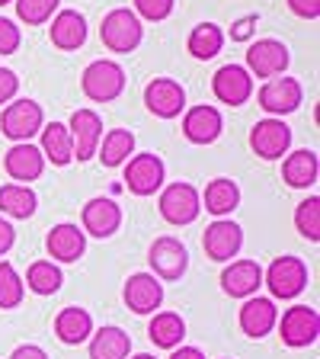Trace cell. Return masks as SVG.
<instances>
[{"label":"cell","instance_id":"cell-4","mask_svg":"<svg viewBox=\"0 0 320 359\" xmlns=\"http://www.w3.org/2000/svg\"><path fill=\"white\" fill-rule=\"evenodd\" d=\"M301 100H305V87L295 77H269L260 87V93H256L260 109L269 112V116H276V119L295 112L301 106Z\"/></svg>","mask_w":320,"mask_h":359},{"label":"cell","instance_id":"cell-8","mask_svg":"<svg viewBox=\"0 0 320 359\" xmlns=\"http://www.w3.org/2000/svg\"><path fill=\"white\" fill-rule=\"evenodd\" d=\"M167 167L157 154H134L125 161V189L132 196H154L164 187Z\"/></svg>","mask_w":320,"mask_h":359},{"label":"cell","instance_id":"cell-44","mask_svg":"<svg viewBox=\"0 0 320 359\" xmlns=\"http://www.w3.org/2000/svg\"><path fill=\"white\" fill-rule=\"evenodd\" d=\"M170 359H205V353L195 350V346H179V350H173Z\"/></svg>","mask_w":320,"mask_h":359},{"label":"cell","instance_id":"cell-14","mask_svg":"<svg viewBox=\"0 0 320 359\" xmlns=\"http://www.w3.org/2000/svg\"><path fill=\"white\" fill-rule=\"evenodd\" d=\"M67 132H71V142H74V157L77 161H90V157H97L99 138H103V119H99V112L74 109L71 122H67Z\"/></svg>","mask_w":320,"mask_h":359},{"label":"cell","instance_id":"cell-40","mask_svg":"<svg viewBox=\"0 0 320 359\" xmlns=\"http://www.w3.org/2000/svg\"><path fill=\"white\" fill-rule=\"evenodd\" d=\"M20 93V77L10 67H0V103H10V100Z\"/></svg>","mask_w":320,"mask_h":359},{"label":"cell","instance_id":"cell-32","mask_svg":"<svg viewBox=\"0 0 320 359\" xmlns=\"http://www.w3.org/2000/svg\"><path fill=\"white\" fill-rule=\"evenodd\" d=\"M189 55L199 61H209L215 58L218 52H221V45H224V32L221 26H215V22H199L193 32H189Z\"/></svg>","mask_w":320,"mask_h":359},{"label":"cell","instance_id":"cell-45","mask_svg":"<svg viewBox=\"0 0 320 359\" xmlns=\"http://www.w3.org/2000/svg\"><path fill=\"white\" fill-rule=\"evenodd\" d=\"M134 359H154V356H151V353H138V356H134Z\"/></svg>","mask_w":320,"mask_h":359},{"label":"cell","instance_id":"cell-15","mask_svg":"<svg viewBox=\"0 0 320 359\" xmlns=\"http://www.w3.org/2000/svg\"><path fill=\"white\" fill-rule=\"evenodd\" d=\"M151 269H154L160 279H179L189 266V254L186 247L179 244L176 238H157L151 244Z\"/></svg>","mask_w":320,"mask_h":359},{"label":"cell","instance_id":"cell-26","mask_svg":"<svg viewBox=\"0 0 320 359\" xmlns=\"http://www.w3.org/2000/svg\"><path fill=\"white\" fill-rule=\"evenodd\" d=\"M55 334H58L61 344L77 346L93 334V318H90V311H83V308H64V311H58V318H55Z\"/></svg>","mask_w":320,"mask_h":359},{"label":"cell","instance_id":"cell-30","mask_svg":"<svg viewBox=\"0 0 320 359\" xmlns=\"http://www.w3.org/2000/svg\"><path fill=\"white\" fill-rule=\"evenodd\" d=\"M134 151V135L128 132V128H109V132L99 138V161H103V167H119L128 161V154Z\"/></svg>","mask_w":320,"mask_h":359},{"label":"cell","instance_id":"cell-10","mask_svg":"<svg viewBox=\"0 0 320 359\" xmlns=\"http://www.w3.org/2000/svg\"><path fill=\"white\" fill-rule=\"evenodd\" d=\"M144 106L154 112L157 119H176L186 109V90L173 77H154L144 87Z\"/></svg>","mask_w":320,"mask_h":359},{"label":"cell","instance_id":"cell-42","mask_svg":"<svg viewBox=\"0 0 320 359\" xmlns=\"http://www.w3.org/2000/svg\"><path fill=\"white\" fill-rule=\"evenodd\" d=\"M13 241H16L13 224H10L7 218H0V257H4V254L10 250V247H13Z\"/></svg>","mask_w":320,"mask_h":359},{"label":"cell","instance_id":"cell-5","mask_svg":"<svg viewBox=\"0 0 320 359\" xmlns=\"http://www.w3.org/2000/svg\"><path fill=\"white\" fill-rule=\"evenodd\" d=\"M263 283L269 285V292L276 299H298L307 285V266L298 257H276L269 263Z\"/></svg>","mask_w":320,"mask_h":359},{"label":"cell","instance_id":"cell-36","mask_svg":"<svg viewBox=\"0 0 320 359\" xmlns=\"http://www.w3.org/2000/svg\"><path fill=\"white\" fill-rule=\"evenodd\" d=\"M22 302V279L13 263H0V308H16Z\"/></svg>","mask_w":320,"mask_h":359},{"label":"cell","instance_id":"cell-2","mask_svg":"<svg viewBox=\"0 0 320 359\" xmlns=\"http://www.w3.org/2000/svg\"><path fill=\"white\" fill-rule=\"evenodd\" d=\"M99 39H103V45L109 48V52L128 55V52H134V48L141 45L144 26H141V20L134 16V10L119 7V10H109V13L103 16Z\"/></svg>","mask_w":320,"mask_h":359},{"label":"cell","instance_id":"cell-7","mask_svg":"<svg viewBox=\"0 0 320 359\" xmlns=\"http://www.w3.org/2000/svg\"><path fill=\"white\" fill-rule=\"evenodd\" d=\"M279 324V337H282V344L291 346V350H301V346H311L320 334V314L307 305H295L282 314V321Z\"/></svg>","mask_w":320,"mask_h":359},{"label":"cell","instance_id":"cell-35","mask_svg":"<svg viewBox=\"0 0 320 359\" xmlns=\"http://www.w3.org/2000/svg\"><path fill=\"white\" fill-rule=\"evenodd\" d=\"M295 228L307 241H314V244L320 241V199L317 196H307L298 209H295Z\"/></svg>","mask_w":320,"mask_h":359},{"label":"cell","instance_id":"cell-3","mask_svg":"<svg viewBox=\"0 0 320 359\" xmlns=\"http://www.w3.org/2000/svg\"><path fill=\"white\" fill-rule=\"evenodd\" d=\"M45 126V112L36 100H16L7 103V109L0 112V132L10 142H29L32 135H39Z\"/></svg>","mask_w":320,"mask_h":359},{"label":"cell","instance_id":"cell-46","mask_svg":"<svg viewBox=\"0 0 320 359\" xmlns=\"http://www.w3.org/2000/svg\"><path fill=\"white\" fill-rule=\"evenodd\" d=\"M7 4H13V0H0V7H7Z\"/></svg>","mask_w":320,"mask_h":359},{"label":"cell","instance_id":"cell-6","mask_svg":"<svg viewBox=\"0 0 320 359\" xmlns=\"http://www.w3.org/2000/svg\"><path fill=\"white\" fill-rule=\"evenodd\" d=\"M160 215L170 224H193L202 212V196L193 183H170V187L160 193Z\"/></svg>","mask_w":320,"mask_h":359},{"label":"cell","instance_id":"cell-27","mask_svg":"<svg viewBox=\"0 0 320 359\" xmlns=\"http://www.w3.org/2000/svg\"><path fill=\"white\" fill-rule=\"evenodd\" d=\"M148 337H151V344L160 346V350H176L183 344V337H186V321L173 311H160L151 318Z\"/></svg>","mask_w":320,"mask_h":359},{"label":"cell","instance_id":"cell-12","mask_svg":"<svg viewBox=\"0 0 320 359\" xmlns=\"http://www.w3.org/2000/svg\"><path fill=\"white\" fill-rule=\"evenodd\" d=\"M288 144H291V128L276 116L256 122L250 128V148L263 161H279L282 154H288Z\"/></svg>","mask_w":320,"mask_h":359},{"label":"cell","instance_id":"cell-34","mask_svg":"<svg viewBox=\"0 0 320 359\" xmlns=\"http://www.w3.org/2000/svg\"><path fill=\"white\" fill-rule=\"evenodd\" d=\"M13 4H16L20 22H26V26H45V22L58 13L61 0H13Z\"/></svg>","mask_w":320,"mask_h":359},{"label":"cell","instance_id":"cell-39","mask_svg":"<svg viewBox=\"0 0 320 359\" xmlns=\"http://www.w3.org/2000/svg\"><path fill=\"white\" fill-rule=\"evenodd\" d=\"M256 22H260V16H256V13L240 16V20L231 26V42H250V39H253V32H256Z\"/></svg>","mask_w":320,"mask_h":359},{"label":"cell","instance_id":"cell-11","mask_svg":"<svg viewBox=\"0 0 320 359\" xmlns=\"http://www.w3.org/2000/svg\"><path fill=\"white\" fill-rule=\"evenodd\" d=\"M202 247H205L209 260L228 263L244 247V231H240V224H234L231 218H215L205 228V234H202Z\"/></svg>","mask_w":320,"mask_h":359},{"label":"cell","instance_id":"cell-22","mask_svg":"<svg viewBox=\"0 0 320 359\" xmlns=\"http://www.w3.org/2000/svg\"><path fill=\"white\" fill-rule=\"evenodd\" d=\"M279 321V308L272 299H246L244 308H240V330H244L246 337H253V340H260V337H266L269 330L276 327Z\"/></svg>","mask_w":320,"mask_h":359},{"label":"cell","instance_id":"cell-31","mask_svg":"<svg viewBox=\"0 0 320 359\" xmlns=\"http://www.w3.org/2000/svg\"><path fill=\"white\" fill-rule=\"evenodd\" d=\"M36 193L29 187H22V183H7V187H0V212L10 218H32L36 215Z\"/></svg>","mask_w":320,"mask_h":359},{"label":"cell","instance_id":"cell-1","mask_svg":"<svg viewBox=\"0 0 320 359\" xmlns=\"http://www.w3.org/2000/svg\"><path fill=\"white\" fill-rule=\"evenodd\" d=\"M81 90H83V97L93 100V103H112V100H119L122 90H125V71H122L119 61L99 58L83 67Z\"/></svg>","mask_w":320,"mask_h":359},{"label":"cell","instance_id":"cell-9","mask_svg":"<svg viewBox=\"0 0 320 359\" xmlns=\"http://www.w3.org/2000/svg\"><path fill=\"white\" fill-rule=\"evenodd\" d=\"M288 45L279 39H260L246 48V71L250 77H279L288 67Z\"/></svg>","mask_w":320,"mask_h":359},{"label":"cell","instance_id":"cell-18","mask_svg":"<svg viewBox=\"0 0 320 359\" xmlns=\"http://www.w3.org/2000/svg\"><path fill=\"white\" fill-rule=\"evenodd\" d=\"M81 218H83V231L87 234H93V238H112L122 224V209L112 199L97 196V199H90L83 205Z\"/></svg>","mask_w":320,"mask_h":359},{"label":"cell","instance_id":"cell-23","mask_svg":"<svg viewBox=\"0 0 320 359\" xmlns=\"http://www.w3.org/2000/svg\"><path fill=\"white\" fill-rule=\"evenodd\" d=\"M45 247H48V254L61 263H74L83 257V247H87V238L77 224H55L48 238H45Z\"/></svg>","mask_w":320,"mask_h":359},{"label":"cell","instance_id":"cell-24","mask_svg":"<svg viewBox=\"0 0 320 359\" xmlns=\"http://www.w3.org/2000/svg\"><path fill=\"white\" fill-rule=\"evenodd\" d=\"M320 177V161H317V151H291L288 157H285L282 164V180L288 183L291 189H307L314 187Z\"/></svg>","mask_w":320,"mask_h":359},{"label":"cell","instance_id":"cell-29","mask_svg":"<svg viewBox=\"0 0 320 359\" xmlns=\"http://www.w3.org/2000/svg\"><path fill=\"white\" fill-rule=\"evenodd\" d=\"M237 205H240V189H237L234 180L218 177V180H211L209 187H205V212H211L215 218L231 215Z\"/></svg>","mask_w":320,"mask_h":359},{"label":"cell","instance_id":"cell-28","mask_svg":"<svg viewBox=\"0 0 320 359\" xmlns=\"http://www.w3.org/2000/svg\"><path fill=\"white\" fill-rule=\"evenodd\" d=\"M132 337L122 327H99L90 340V359H128Z\"/></svg>","mask_w":320,"mask_h":359},{"label":"cell","instance_id":"cell-43","mask_svg":"<svg viewBox=\"0 0 320 359\" xmlns=\"http://www.w3.org/2000/svg\"><path fill=\"white\" fill-rule=\"evenodd\" d=\"M10 359H48V353H45L42 346H36V344H26V346H16Z\"/></svg>","mask_w":320,"mask_h":359},{"label":"cell","instance_id":"cell-16","mask_svg":"<svg viewBox=\"0 0 320 359\" xmlns=\"http://www.w3.org/2000/svg\"><path fill=\"white\" fill-rule=\"evenodd\" d=\"M4 170L10 173V177L16 180V183H32V180H39L42 177V170H45V157H42V151L36 148V144H29V142H16L13 148L4 154Z\"/></svg>","mask_w":320,"mask_h":359},{"label":"cell","instance_id":"cell-19","mask_svg":"<svg viewBox=\"0 0 320 359\" xmlns=\"http://www.w3.org/2000/svg\"><path fill=\"white\" fill-rule=\"evenodd\" d=\"M164 302V285L157 283V276L151 273H134L125 283V305L134 314H154V308H160Z\"/></svg>","mask_w":320,"mask_h":359},{"label":"cell","instance_id":"cell-38","mask_svg":"<svg viewBox=\"0 0 320 359\" xmlns=\"http://www.w3.org/2000/svg\"><path fill=\"white\" fill-rule=\"evenodd\" d=\"M22 36H20V26L7 16H0V55H13L20 48Z\"/></svg>","mask_w":320,"mask_h":359},{"label":"cell","instance_id":"cell-41","mask_svg":"<svg viewBox=\"0 0 320 359\" xmlns=\"http://www.w3.org/2000/svg\"><path fill=\"white\" fill-rule=\"evenodd\" d=\"M288 10L301 20H317L320 16V0H288Z\"/></svg>","mask_w":320,"mask_h":359},{"label":"cell","instance_id":"cell-21","mask_svg":"<svg viewBox=\"0 0 320 359\" xmlns=\"http://www.w3.org/2000/svg\"><path fill=\"white\" fill-rule=\"evenodd\" d=\"M52 45L61 52H77L83 42H87V20H83L77 10H58L52 16Z\"/></svg>","mask_w":320,"mask_h":359},{"label":"cell","instance_id":"cell-33","mask_svg":"<svg viewBox=\"0 0 320 359\" xmlns=\"http://www.w3.org/2000/svg\"><path fill=\"white\" fill-rule=\"evenodd\" d=\"M61 283H64V276H61V269L52 260H36L26 269V285L36 295H55L61 289Z\"/></svg>","mask_w":320,"mask_h":359},{"label":"cell","instance_id":"cell-25","mask_svg":"<svg viewBox=\"0 0 320 359\" xmlns=\"http://www.w3.org/2000/svg\"><path fill=\"white\" fill-rule=\"evenodd\" d=\"M42 157L52 161L55 167H67L74 161V142H71V132H67L64 122H52V126H42Z\"/></svg>","mask_w":320,"mask_h":359},{"label":"cell","instance_id":"cell-20","mask_svg":"<svg viewBox=\"0 0 320 359\" xmlns=\"http://www.w3.org/2000/svg\"><path fill=\"white\" fill-rule=\"evenodd\" d=\"M224 122H221V112L215 106H193V109L183 116V135H186L193 144H211L218 142Z\"/></svg>","mask_w":320,"mask_h":359},{"label":"cell","instance_id":"cell-37","mask_svg":"<svg viewBox=\"0 0 320 359\" xmlns=\"http://www.w3.org/2000/svg\"><path fill=\"white\" fill-rule=\"evenodd\" d=\"M173 13V0H134V16L138 20L160 22Z\"/></svg>","mask_w":320,"mask_h":359},{"label":"cell","instance_id":"cell-17","mask_svg":"<svg viewBox=\"0 0 320 359\" xmlns=\"http://www.w3.org/2000/svg\"><path fill=\"white\" fill-rule=\"evenodd\" d=\"M260 285H263V269L256 260H234L221 273V289L231 299H253Z\"/></svg>","mask_w":320,"mask_h":359},{"label":"cell","instance_id":"cell-13","mask_svg":"<svg viewBox=\"0 0 320 359\" xmlns=\"http://www.w3.org/2000/svg\"><path fill=\"white\" fill-rule=\"evenodd\" d=\"M211 93L228 106H244L253 97V77L244 65H224L211 77Z\"/></svg>","mask_w":320,"mask_h":359}]
</instances>
